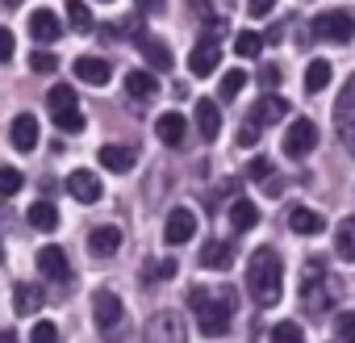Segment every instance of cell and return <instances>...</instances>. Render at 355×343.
<instances>
[{
    "label": "cell",
    "instance_id": "obj_1",
    "mask_svg": "<svg viewBox=\"0 0 355 343\" xmlns=\"http://www.w3.org/2000/svg\"><path fill=\"white\" fill-rule=\"evenodd\" d=\"M284 264H280V256L272 251V247H259L255 256H251V264H247V289H251V297H255V306H276L280 301V289H284Z\"/></svg>",
    "mask_w": 355,
    "mask_h": 343
},
{
    "label": "cell",
    "instance_id": "obj_2",
    "mask_svg": "<svg viewBox=\"0 0 355 343\" xmlns=\"http://www.w3.org/2000/svg\"><path fill=\"white\" fill-rule=\"evenodd\" d=\"M193 310H197V331H201V335H209V339H222V335H230V326H234L230 301H214L209 293L193 289Z\"/></svg>",
    "mask_w": 355,
    "mask_h": 343
},
{
    "label": "cell",
    "instance_id": "obj_3",
    "mask_svg": "<svg viewBox=\"0 0 355 343\" xmlns=\"http://www.w3.org/2000/svg\"><path fill=\"white\" fill-rule=\"evenodd\" d=\"M46 105H51V117H55V126H59L63 134H76V130H84L80 97H76L67 84H55V88H51V97H46Z\"/></svg>",
    "mask_w": 355,
    "mask_h": 343
},
{
    "label": "cell",
    "instance_id": "obj_4",
    "mask_svg": "<svg viewBox=\"0 0 355 343\" xmlns=\"http://www.w3.org/2000/svg\"><path fill=\"white\" fill-rule=\"evenodd\" d=\"M309 34H313V38H322V42H351V38H355V17H351L347 9L318 13V17H313V26H309Z\"/></svg>",
    "mask_w": 355,
    "mask_h": 343
},
{
    "label": "cell",
    "instance_id": "obj_5",
    "mask_svg": "<svg viewBox=\"0 0 355 343\" xmlns=\"http://www.w3.org/2000/svg\"><path fill=\"white\" fill-rule=\"evenodd\" d=\"M313 147H318V126L309 117H297L284 130V155L288 159H305V155H313Z\"/></svg>",
    "mask_w": 355,
    "mask_h": 343
},
{
    "label": "cell",
    "instance_id": "obj_6",
    "mask_svg": "<svg viewBox=\"0 0 355 343\" xmlns=\"http://www.w3.org/2000/svg\"><path fill=\"white\" fill-rule=\"evenodd\" d=\"M197 235V214L189 210V206H175L171 214H167V222H163V239L171 243V247H180V243H189Z\"/></svg>",
    "mask_w": 355,
    "mask_h": 343
},
{
    "label": "cell",
    "instance_id": "obj_7",
    "mask_svg": "<svg viewBox=\"0 0 355 343\" xmlns=\"http://www.w3.org/2000/svg\"><path fill=\"white\" fill-rule=\"evenodd\" d=\"M301 306L309 310V314H326L330 310V289H326V281H322V268L313 264V276H305L301 281Z\"/></svg>",
    "mask_w": 355,
    "mask_h": 343
},
{
    "label": "cell",
    "instance_id": "obj_8",
    "mask_svg": "<svg viewBox=\"0 0 355 343\" xmlns=\"http://www.w3.org/2000/svg\"><path fill=\"white\" fill-rule=\"evenodd\" d=\"M92 318H96L101 331H113V326L121 322V297L109 293V289H96V293H92Z\"/></svg>",
    "mask_w": 355,
    "mask_h": 343
},
{
    "label": "cell",
    "instance_id": "obj_9",
    "mask_svg": "<svg viewBox=\"0 0 355 343\" xmlns=\"http://www.w3.org/2000/svg\"><path fill=\"white\" fill-rule=\"evenodd\" d=\"M67 193L76 201L92 206V201H101V176H96V172H88V167H76L71 176H67Z\"/></svg>",
    "mask_w": 355,
    "mask_h": 343
},
{
    "label": "cell",
    "instance_id": "obj_10",
    "mask_svg": "<svg viewBox=\"0 0 355 343\" xmlns=\"http://www.w3.org/2000/svg\"><path fill=\"white\" fill-rule=\"evenodd\" d=\"M101 167L105 172H117V176H121V172H130L134 167V159H138V151L134 147H125V142H109V147H101Z\"/></svg>",
    "mask_w": 355,
    "mask_h": 343
},
{
    "label": "cell",
    "instance_id": "obj_11",
    "mask_svg": "<svg viewBox=\"0 0 355 343\" xmlns=\"http://www.w3.org/2000/svg\"><path fill=\"white\" fill-rule=\"evenodd\" d=\"M218 63H222V47L218 42H197L193 55H189V72L193 76H214Z\"/></svg>",
    "mask_w": 355,
    "mask_h": 343
},
{
    "label": "cell",
    "instance_id": "obj_12",
    "mask_svg": "<svg viewBox=\"0 0 355 343\" xmlns=\"http://www.w3.org/2000/svg\"><path fill=\"white\" fill-rule=\"evenodd\" d=\"M38 272H42V276H51V281H67V276H71V264H67L63 247L46 243V247L38 251Z\"/></svg>",
    "mask_w": 355,
    "mask_h": 343
},
{
    "label": "cell",
    "instance_id": "obj_13",
    "mask_svg": "<svg viewBox=\"0 0 355 343\" xmlns=\"http://www.w3.org/2000/svg\"><path fill=\"white\" fill-rule=\"evenodd\" d=\"M251 117H255L259 126H276V122H284V117H288V101H284V97H272V92H263V97L255 101Z\"/></svg>",
    "mask_w": 355,
    "mask_h": 343
},
{
    "label": "cell",
    "instance_id": "obj_14",
    "mask_svg": "<svg viewBox=\"0 0 355 343\" xmlns=\"http://www.w3.org/2000/svg\"><path fill=\"white\" fill-rule=\"evenodd\" d=\"M9 138H13L17 151H34L38 147V117L34 113H17L13 126H9Z\"/></svg>",
    "mask_w": 355,
    "mask_h": 343
},
{
    "label": "cell",
    "instance_id": "obj_15",
    "mask_svg": "<svg viewBox=\"0 0 355 343\" xmlns=\"http://www.w3.org/2000/svg\"><path fill=\"white\" fill-rule=\"evenodd\" d=\"M155 134H159V142H167V147H180L184 142V134H189V122H184V113H163L159 122H155Z\"/></svg>",
    "mask_w": 355,
    "mask_h": 343
},
{
    "label": "cell",
    "instance_id": "obj_16",
    "mask_svg": "<svg viewBox=\"0 0 355 343\" xmlns=\"http://www.w3.org/2000/svg\"><path fill=\"white\" fill-rule=\"evenodd\" d=\"M117 247H121V231H117V226H96V231L88 235V251H92L96 260L117 256Z\"/></svg>",
    "mask_w": 355,
    "mask_h": 343
},
{
    "label": "cell",
    "instance_id": "obj_17",
    "mask_svg": "<svg viewBox=\"0 0 355 343\" xmlns=\"http://www.w3.org/2000/svg\"><path fill=\"white\" fill-rule=\"evenodd\" d=\"M125 92H130L134 101H150V97L159 92V80H155V72H146V67H134V72H125Z\"/></svg>",
    "mask_w": 355,
    "mask_h": 343
},
{
    "label": "cell",
    "instance_id": "obj_18",
    "mask_svg": "<svg viewBox=\"0 0 355 343\" xmlns=\"http://www.w3.org/2000/svg\"><path fill=\"white\" fill-rule=\"evenodd\" d=\"M230 264H234V243H226V239H214V243H205V251H201V268L226 272Z\"/></svg>",
    "mask_w": 355,
    "mask_h": 343
},
{
    "label": "cell",
    "instance_id": "obj_19",
    "mask_svg": "<svg viewBox=\"0 0 355 343\" xmlns=\"http://www.w3.org/2000/svg\"><path fill=\"white\" fill-rule=\"evenodd\" d=\"M76 76H80L84 84L101 88V84H109V63L96 59V55H84V59H76Z\"/></svg>",
    "mask_w": 355,
    "mask_h": 343
},
{
    "label": "cell",
    "instance_id": "obj_20",
    "mask_svg": "<svg viewBox=\"0 0 355 343\" xmlns=\"http://www.w3.org/2000/svg\"><path fill=\"white\" fill-rule=\"evenodd\" d=\"M193 117H197V130H201V138H205V142H214V138L222 134V113H218V105H214V101H201Z\"/></svg>",
    "mask_w": 355,
    "mask_h": 343
},
{
    "label": "cell",
    "instance_id": "obj_21",
    "mask_svg": "<svg viewBox=\"0 0 355 343\" xmlns=\"http://www.w3.org/2000/svg\"><path fill=\"white\" fill-rule=\"evenodd\" d=\"M288 226H293V235H322V214L318 210H305V206H297V210H288Z\"/></svg>",
    "mask_w": 355,
    "mask_h": 343
},
{
    "label": "cell",
    "instance_id": "obj_22",
    "mask_svg": "<svg viewBox=\"0 0 355 343\" xmlns=\"http://www.w3.org/2000/svg\"><path fill=\"white\" fill-rule=\"evenodd\" d=\"M30 34H34L38 42H55V38H59V17H55L51 9L30 13Z\"/></svg>",
    "mask_w": 355,
    "mask_h": 343
},
{
    "label": "cell",
    "instance_id": "obj_23",
    "mask_svg": "<svg viewBox=\"0 0 355 343\" xmlns=\"http://www.w3.org/2000/svg\"><path fill=\"white\" fill-rule=\"evenodd\" d=\"M138 47H142V59H146L150 72H171V51H167L159 38H142Z\"/></svg>",
    "mask_w": 355,
    "mask_h": 343
},
{
    "label": "cell",
    "instance_id": "obj_24",
    "mask_svg": "<svg viewBox=\"0 0 355 343\" xmlns=\"http://www.w3.org/2000/svg\"><path fill=\"white\" fill-rule=\"evenodd\" d=\"M26 218H30V226H34V231H55V226H59V210H55L51 201H34Z\"/></svg>",
    "mask_w": 355,
    "mask_h": 343
},
{
    "label": "cell",
    "instance_id": "obj_25",
    "mask_svg": "<svg viewBox=\"0 0 355 343\" xmlns=\"http://www.w3.org/2000/svg\"><path fill=\"white\" fill-rule=\"evenodd\" d=\"M255 222H259V210H255V201L239 197V201L230 206V226H234V231H251Z\"/></svg>",
    "mask_w": 355,
    "mask_h": 343
},
{
    "label": "cell",
    "instance_id": "obj_26",
    "mask_svg": "<svg viewBox=\"0 0 355 343\" xmlns=\"http://www.w3.org/2000/svg\"><path fill=\"white\" fill-rule=\"evenodd\" d=\"M13 306H17V314H38L42 310V289L38 285H17L13 289Z\"/></svg>",
    "mask_w": 355,
    "mask_h": 343
},
{
    "label": "cell",
    "instance_id": "obj_27",
    "mask_svg": "<svg viewBox=\"0 0 355 343\" xmlns=\"http://www.w3.org/2000/svg\"><path fill=\"white\" fill-rule=\"evenodd\" d=\"M334 251H338V260L355 264V218L338 222V235H334Z\"/></svg>",
    "mask_w": 355,
    "mask_h": 343
},
{
    "label": "cell",
    "instance_id": "obj_28",
    "mask_svg": "<svg viewBox=\"0 0 355 343\" xmlns=\"http://www.w3.org/2000/svg\"><path fill=\"white\" fill-rule=\"evenodd\" d=\"M247 80H251V76H247L243 67H230V72L222 76V84H218V97H222V101H234V97L247 88Z\"/></svg>",
    "mask_w": 355,
    "mask_h": 343
},
{
    "label": "cell",
    "instance_id": "obj_29",
    "mask_svg": "<svg viewBox=\"0 0 355 343\" xmlns=\"http://www.w3.org/2000/svg\"><path fill=\"white\" fill-rule=\"evenodd\" d=\"M326 84H330V63L326 59H313L305 67V92H322Z\"/></svg>",
    "mask_w": 355,
    "mask_h": 343
},
{
    "label": "cell",
    "instance_id": "obj_30",
    "mask_svg": "<svg viewBox=\"0 0 355 343\" xmlns=\"http://www.w3.org/2000/svg\"><path fill=\"white\" fill-rule=\"evenodd\" d=\"M63 9H67V22H71V30H80V34H84V30H92V13H88V5H84V0H67Z\"/></svg>",
    "mask_w": 355,
    "mask_h": 343
},
{
    "label": "cell",
    "instance_id": "obj_31",
    "mask_svg": "<svg viewBox=\"0 0 355 343\" xmlns=\"http://www.w3.org/2000/svg\"><path fill=\"white\" fill-rule=\"evenodd\" d=\"M21 185H26V176L17 167H0V197H17Z\"/></svg>",
    "mask_w": 355,
    "mask_h": 343
},
{
    "label": "cell",
    "instance_id": "obj_32",
    "mask_svg": "<svg viewBox=\"0 0 355 343\" xmlns=\"http://www.w3.org/2000/svg\"><path fill=\"white\" fill-rule=\"evenodd\" d=\"M234 51H239L243 59H259V51H263V38H259V34H251V30H243V34L234 38Z\"/></svg>",
    "mask_w": 355,
    "mask_h": 343
},
{
    "label": "cell",
    "instance_id": "obj_33",
    "mask_svg": "<svg viewBox=\"0 0 355 343\" xmlns=\"http://www.w3.org/2000/svg\"><path fill=\"white\" fill-rule=\"evenodd\" d=\"M334 335H338L343 343H355V314H351V310H343V314L334 318Z\"/></svg>",
    "mask_w": 355,
    "mask_h": 343
},
{
    "label": "cell",
    "instance_id": "obj_34",
    "mask_svg": "<svg viewBox=\"0 0 355 343\" xmlns=\"http://www.w3.org/2000/svg\"><path fill=\"white\" fill-rule=\"evenodd\" d=\"M30 67H34V72H42V76H51V72L59 67V59H55L51 51H34V55H30Z\"/></svg>",
    "mask_w": 355,
    "mask_h": 343
},
{
    "label": "cell",
    "instance_id": "obj_35",
    "mask_svg": "<svg viewBox=\"0 0 355 343\" xmlns=\"http://www.w3.org/2000/svg\"><path fill=\"white\" fill-rule=\"evenodd\" d=\"M259 130H263V126H259L255 117H247V122H243V130H239V147H255V138H259Z\"/></svg>",
    "mask_w": 355,
    "mask_h": 343
},
{
    "label": "cell",
    "instance_id": "obj_36",
    "mask_svg": "<svg viewBox=\"0 0 355 343\" xmlns=\"http://www.w3.org/2000/svg\"><path fill=\"white\" fill-rule=\"evenodd\" d=\"M30 339L34 343H51V339H59V331H55V322H34L30 326Z\"/></svg>",
    "mask_w": 355,
    "mask_h": 343
},
{
    "label": "cell",
    "instance_id": "obj_37",
    "mask_svg": "<svg viewBox=\"0 0 355 343\" xmlns=\"http://www.w3.org/2000/svg\"><path fill=\"white\" fill-rule=\"evenodd\" d=\"M272 9H276V0H247L251 17H272Z\"/></svg>",
    "mask_w": 355,
    "mask_h": 343
},
{
    "label": "cell",
    "instance_id": "obj_38",
    "mask_svg": "<svg viewBox=\"0 0 355 343\" xmlns=\"http://www.w3.org/2000/svg\"><path fill=\"white\" fill-rule=\"evenodd\" d=\"M272 339H301V326L297 322H276L272 326Z\"/></svg>",
    "mask_w": 355,
    "mask_h": 343
},
{
    "label": "cell",
    "instance_id": "obj_39",
    "mask_svg": "<svg viewBox=\"0 0 355 343\" xmlns=\"http://www.w3.org/2000/svg\"><path fill=\"white\" fill-rule=\"evenodd\" d=\"M338 109H355V76H347V84L338 92Z\"/></svg>",
    "mask_w": 355,
    "mask_h": 343
},
{
    "label": "cell",
    "instance_id": "obj_40",
    "mask_svg": "<svg viewBox=\"0 0 355 343\" xmlns=\"http://www.w3.org/2000/svg\"><path fill=\"white\" fill-rule=\"evenodd\" d=\"M247 176H251V181H263V176H272V163H268V159H251Z\"/></svg>",
    "mask_w": 355,
    "mask_h": 343
},
{
    "label": "cell",
    "instance_id": "obj_41",
    "mask_svg": "<svg viewBox=\"0 0 355 343\" xmlns=\"http://www.w3.org/2000/svg\"><path fill=\"white\" fill-rule=\"evenodd\" d=\"M13 51H17V47H13V34H9V30H0V63H9Z\"/></svg>",
    "mask_w": 355,
    "mask_h": 343
},
{
    "label": "cell",
    "instance_id": "obj_42",
    "mask_svg": "<svg viewBox=\"0 0 355 343\" xmlns=\"http://www.w3.org/2000/svg\"><path fill=\"white\" fill-rule=\"evenodd\" d=\"M259 84H263V88L272 92V88L280 84V67H263V72H259Z\"/></svg>",
    "mask_w": 355,
    "mask_h": 343
},
{
    "label": "cell",
    "instance_id": "obj_43",
    "mask_svg": "<svg viewBox=\"0 0 355 343\" xmlns=\"http://www.w3.org/2000/svg\"><path fill=\"white\" fill-rule=\"evenodd\" d=\"M343 142H347V151L355 155V117H351V122H343Z\"/></svg>",
    "mask_w": 355,
    "mask_h": 343
},
{
    "label": "cell",
    "instance_id": "obj_44",
    "mask_svg": "<svg viewBox=\"0 0 355 343\" xmlns=\"http://www.w3.org/2000/svg\"><path fill=\"white\" fill-rule=\"evenodd\" d=\"M134 5H138V9H142L146 17H155V13L163 9V0H134Z\"/></svg>",
    "mask_w": 355,
    "mask_h": 343
},
{
    "label": "cell",
    "instance_id": "obj_45",
    "mask_svg": "<svg viewBox=\"0 0 355 343\" xmlns=\"http://www.w3.org/2000/svg\"><path fill=\"white\" fill-rule=\"evenodd\" d=\"M163 276H175V260H163V264L155 268V276H150V281H163Z\"/></svg>",
    "mask_w": 355,
    "mask_h": 343
},
{
    "label": "cell",
    "instance_id": "obj_46",
    "mask_svg": "<svg viewBox=\"0 0 355 343\" xmlns=\"http://www.w3.org/2000/svg\"><path fill=\"white\" fill-rule=\"evenodd\" d=\"M193 9H197V13H209L214 5H209V0H193Z\"/></svg>",
    "mask_w": 355,
    "mask_h": 343
},
{
    "label": "cell",
    "instance_id": "obj_47",
    "mask_svg": "<svg viewBox=\"0 0 355 343\" xmlns=\"http://www.w3.org/2000/svg\"><path fill=\"white\" fill-rule=\"evenodd\" d=\"M9 5H13V9H17V5H21V0H9Z\"/></svg>",
    "mask_w": 355,
    "mask_h": 343
},
{
    "label": "cell",
    "instance_id": "obj_48",
    "mask_svg": "<svg viewBox=\"0 0 355 343\" xmlns=\"http://www.w3.org/2000/svg\"><path fill=\"white\" fill-rule=\"evenodd\" d=\"M0 260H5V251H0Z\"/></svg>",
    "mask_w": 355,
    "mask_h": 343
},
{
    "label": "cell",
    "instance_id": "obj_49",
    "mask_svg": "<svg viewBox=\"0 0 355 343\" xmlns=\"http://www.w3.org/2000/svg\"><path fill=\"white\" fill-rule=\"evenodd\" d=\"M105 5H109V0H105Z\"/></svg>",
    "mask_w": 355,
    "mask_h": 343
}]
</instances>
